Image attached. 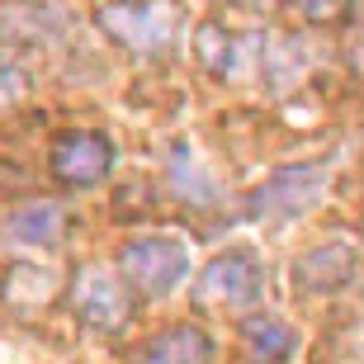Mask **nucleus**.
Instances as JSON below:
<instances>
[{
  "label": "nucleus",
  "instance_id": "nucleus-1",
  "mask_svg": "<svg viewBox=\"0 0 364 364\" xmlns=\"http://www.w3.org/2000/svg\"><path fill=\"white\" fill-rule=\"evenodd\" d=\"M185 270H189V256H185V246H180L176 237H133V242L119 251L123 284L137 289V294H147V298L171 294V289L185 279Z\"/></svg>",
  "mask_w": 364,
  "mask_h": 364
},
{
  "label": "nucleus",
  "instance_id": "nucleus-2",
  "mask_svg": "<svg viewBox=\"0 0 364 364\" xmlns=\"http://www.w3.org/2000/svg\"><path fill=\"white\" fill-rule=\"evenodd\" d=\"M260 284H265L260 260L251 256L246 246H237V251L213 256L199 270V279H194V303H199V308H246V303L260 298Z\"/></svg>",
  "mask_w": 364,
  "mask_h": 364
},
{
  "label": "nucleus",
  "instance_id": "nucleus-3",
  "mask_svg": "<svg viewBox=\"0 0 364 364\" xmlns=\"http://www.w3.org/2000/svg\"><path fill=\"white\" fill-rule=\"evenodd\" d=\"M48 166L67 189H90L114 171V142L95 128H67V133H57Z\"/></svg>",
  "mask_w": 364,
  "mask_h": 364
},
{
  "label": "nucleus",
  "instance_id": "nucleus-4",
  "mask_svg": "<svg viewBox=\"0 0 364 364\" xmlns=\"http://www.w3.org/2000/svg\"><path fill=\"white\" fill-rule=\"evenodd\" d=\"M100 24L109 38H119L133 53H161L176 33V5L171 0H123L100 14Z\"/></svg>",
  "mask_w": 364,
  "mask_h": 364
},
{
  "label": "nucleus",
  "instance_id": "nucleus-5",
  "mask_svg": "<svg viewBox=\"0 0 364 364\" xmlns=\"http://www.w3.org/2000/svg\"><path fill=\"white\" fill-rule=\"evenodd\" d=\"M322 189H326V166L322 161L284 166V171H274V176L251 194V208H246V213L251 218H298L322 199Z\"/></svg>",
  "mask_w": 364,
  "mask_h": 364
},
{
  "label": "nucleus",
  "instance_id": "nucleus-6",
  "mask_svg": "<svg viewBox=\"0 0 364 364\" xmlns=\"http://www.w3.org/2000/svg\"><path fill=\"white\" fill-rule=\"evenodd\" d=\"M71 308H76V317H81L85 326L114 331V326L128 322L133 298H128V284L114 279V270L85 265V270H76V279H71Z\"/></svg>",
  "mask_w": 364,
  "mask_h": 364
},
{
  "label": "nucleus",
  "instance_id": "nucleus-7",
  "mask_svg": "<svg viewBox=\"0 0 364 364\" xmlns=\"http://www.w3.org/2000/svg\"><path fill=\"white\" fill-rule=\"evenodd\" d=\"M213 360V341L199 326H166L151 341H142L133 364H208Z\"/></svg>",
  "mask_w": 364,
  "mask_h": 364
},
{
  "label": "nucleus",
  "instance_id": "nucleus-8",
  "mask_svg": "<svg viewBox=\"0 0 364 364\" xmlns=\"http://www.w3.org/2000/svg\"><path fill=\"white\" fill-rule=\"evenodd\" d=\"M350 274H355V251H350L346 242H322V246H312L308 256L294 265L298 289H312V294L341 289Z\"/></svg>",
  "mask_w": 364,
  "mask_h": 364
},
{
  "label": "nucleus",
  "instance_id": "nucleus-9",
  "mask_svg": "<svg viewBox=\"0 0 364 364\" xmlns=\"http://www.w3.org/2000/svg\"><path fill=\"white\" fill-rule=\"evenodd\" d=\"M62 228H67V218H62L57 203H24V208L10 213L5 237L19 246H57L62 242Z\"/></svg>",
  "mask_w": 364,
  "mask_h": 364
},
{
  "label": "nucleus",
  "instance_id": "nucleus-10",
  "mask_svg": "<svg viewBox=\"0 0 364 364\" xmlns=\"http://www.w3.org/2000/svg\"><path fill=\"white\" fill-rule=\"evenodd\" d=\"M242 346L256 364H279L284 355H294V331L279 317H246L242 322Z\"/></svg>",
  "mask_w": 364,
  "mask_h": 364
},
{
  "label": "nucleus",
  "instance_id": "nucleus-11",
  "mask_svg": "<svg viewBox=\"0 0 364 364\" xmlns=\"http://www.w3.org/2000/svg\"><path fill=\"white\" fill-rule=\"evenodd\" d=\"M194 48H199V62L213 71V76H232V71H237L242 38H237V33H228V28L218 24V19L199 24V33H194Z\"/></svg>",
  "mask_w": 364,
  "mask_h": 364
},
{
  "label": "nucleus",
  "instance_id": "nucleus-12",
  "mask_svg": "<svg viewBox=\"0 0 364 364\" xmlns=\"http://www.w3.org/2000/svg\"><path fill=\"white\" fill-rule=\"evenodd\" d=\"M171 185H176L180 199L189 203H213V180H208V171L199 166V156L189 147H176V156H171Z\"/></svg>",
  "mask_w": 364,
  "mask_h": 364
},
{
  "label": "nucleus",
  "instance_id": "nucleus-13",
  "mask_svg": "<svg viewBox=\"0 0 364 364\" xmlns=\"http://www.w3.org/2000/svg\"><path fill=\"white\" fill-rule=\"evenodd\" d=\"M289 10L303 14L308 24H336L341 14L350 10V0H289Z\"/></svg>",
  "mask_w": 364,
  "mask_h": 364
},
{
  "label": "nucleus",
  "instance_id": "nucleus-14",
  "mask_svg": "<svg viewBox=\"0 0 364 364\" xmlns=\"http://www.w3.org/2000/svg\"><path fill=\"white\" fill-rule=\"evenodd\" d=\"M24 90H28L24 71L14 67V62H5V57H0V109H10V105H14V100H19Z\"/></svg>",
  "mask_w": 364,
  "mask_h": 364
}]
</instances>
